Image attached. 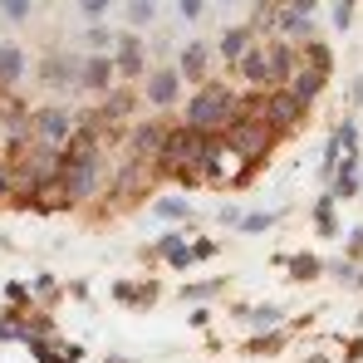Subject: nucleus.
<instances>
[{
	"instance_id": "obj_1",
	"label": "nucleus",
	"mask_w": 363,
	"mask_h": 363,
	"mask_svg": "<svg viewBox=\"0 0 363 363\" xmlns=\"http://www.w3.org/2000/svg\"><path fill=\"white\" fill-rule=\"evenodd\" d=\"M241 108H245V94L231 79H206L196 94H186L182 123H191L201 133H221V128H231V123L241 118Z\"/></svg>"
},
{
	"instance_id": "obj_2",
	"label": "nucleus",
	"mask_w": 363,
	"mask_h": 363,
	"mask_svg": "<svg viewBox=\"0 0 363 363\" xmlns=\"http://www.w3.org/2000/svg\"><path fill=\"white\" fill-rule=\"evenodd\" d=\"M245 113H260L265 123H275V128L290 138L295 128H304V123H309V113H314V108L304 104L300 94H290L285 84H275V89H250V94H245Z\"/></svg>"
},
{
	"instance_id": "obj_3",
	"label": "nucleus",
	"mask_w": 363,
	"mask_h": 363,
	"mask_svg": "<svg viewBox=\"0 0 363 363\" xmlns=\"http://www.w3.org/2000/svg\"><path fill=\"white\" fill-rule=\"evenodd\" d=\"M221 138L241 152L245 162L265 167V162L275 157V147H280V138H285V133H280L275 123H265L260 113H245V108H241V118L231 123V128H221Z\"/></svg>"
},
{
	"instance_id": "obj_4",
	"label": "nucleus",
	"mask_w": 363,
	"mask_h": 363,
	"mask_svg": "<svg viewBox=\"0 0 363 363\" xmlns=\"http://www.w3.org/2000/svg\"><path fill=\"white\" fill-rule=\"evenodd\" d=\"M79 133V113L64 108V104H45V108H30V138L45 143V147H69Z\"/></svg>"
},
{
	"instance_id": "obj_5",
	"label": "nucleus",
	"mask_w": 363,
	"mask_h": 363,
	"mask_svg": "<svg viewBox=\"0 0 363 363\" xmlns=\"http://www.w3.org/2000/svg\"><path fill=\"white\" fill-rule=\"evenodd\" d=\"M182 89H186V79H182L177 64H152L138 94H143V104H147L152 113H172L177 104H186V99H182Z\"/></svg>"
},
{
	"instance_id": "obj_6",
	"label": "nucleus",
	"mask_w": 363,
	"mask_h": 363,
	"mask_svg": "<svg viewBox=\"0 0 363 363\" xmlns=\"http://www.w3.org/2000/svg\"><path fill=\"white\" fill-rule=\"evenodd\" d=\"M118 84H123V74H118L113 50H84V55H79V94L104 99V94H113Z\"/></svg>"
},
{
	"instance_id": "obj_7",
	"label": "nucleus",
	"mask_w": 363,
	"mask_h": 363,
	"mask_svg": "<svg viewBox=\"0 0 363 363\" xmlns=\"http://www.w3.org/2000/svg\"><path fill=\"white\" fill-rule=\"evenodd\" d=\"M349 152H363V147H359V113L339 118V123H334V133L324 138V152H319V186H329L334 167H339V157H349Z\"/></svg>"
},
{
	"instance_id": "obj_8",
	"label": "nucleus",
	"mask_w": 363,
	"mask_h": 363,
	"mask_svg": "<svg viewBox=\"0 0 363 363\" xmlns=\"http://www.w3.org/2000/svg\"><path fill=\"white\" fill-rule=\"evenodd\" d=\"M40 89L45 94H79V55L45 50V60H40Z\"/></svg>"
},
{
	"instance_id": "obj_9",
	"label": "nucleus",
	"mask_w": 363,
	"mask_h": 363,
	"mask_svg": "<svg viewBox=\"0 0 363 363\" xmlns=\"http://www.w3.org/2000/svg\"><path fill=\"white\" fill-rule=\"evenodd\" d=\"M113 60H118V74H123V84H143L147 79V45H143V30H128L123 25L118 30V45H113Z\"/></svg>"
},
{
	"instance_id": "obj_10",
	"label": "nucleus",
	"mask_w": 363,
	"mask_h": 363,
	"mask_svg": "<svg viewBox=\"0 0 363 363\" xmlns=\"http://www.w3.org/2000/svg\"><path fill=\"white\" fill-rule=\"evenodd\" d=\"M182 69V79H186V89H201L206 79H211V64H216V45H206V40H186L177 50V60H172Z\"/></svg>"
},
{
	"instance_id": "obj_11",
	"label": "nucleus",
	"mask_w": 363,
	"mask_h": 363,
	"mask_svg": "<svg viewBox=\"0 0 363 363\" xmlns=\"http://www.w3.org/2000/svg\"><path fill=\"white\" fill-rule=\"evenodd\" d=\"M231 74L241 79L245 89H275V74H270V45H250L241 55V64H231Z\"/></svg>"
},
{
	"instance_id": "obj_12",
	"label": "nucleus",
	"mask_w": 363,
	"mask_h": 363,
	"mask_svg": "<svg viewBox=\"0 0 363 363\" xmlns=\"http://www.w3.org/2000/svg\"><path fill=\"white\" fill-rule=\"evenodd\" d=\"M319 191H334L339 201H359V196H363V152L339 157V167H334L329 186H319Z\"/></svg>"
},
{
	"instance_id": "obj_13",
	"label": "nucleus",
	"mask_w": 363,
	"mask_h": 363,
	"mask_svg": "<svg viewBox=\"0 0 363 363\" xmlns=\"http://www.w3.org/2000/svg\"><path fill=\"white\" fill-rule=\"evenodd\" d=\"M329 74H334V69H329V64L300 60V69H295V74H290V84H285V89H290V94H300L304 104H309V108H314V104H319V94H324V89H329Z\"/></svg>"
},
{
	"instance_id": "obj_14",
	"label": "nucleus",
	"mask_w": 363,
	"mask_h": 363,
	"mask_svg": "<svg viewBox=\"0 0 363 363\" xmlns=\"http://www.w3.org/2000/svg\"><path fill=\"white\" fill-rule=\"evenodd\" d=\"M270 265H275V270H285L295 285H309V280H319V275L329 270V265L319 260V250H295V255L275 250V255H270Z\"/></svg>"
},
{
	"instance_id": "obj_15",
	"label": "nucleus",
	"mask_w": 363,
	"mask_h": 363,
	"mask_svg": "<svg viewBox=\"0 0 363 363\" xmlns=\"http://www.w3.org/2000/svg\"><path fill=\"white\" fill-rule=\"evenodd\" d=\"M108 295H113L118 309H138V314H143V309H152V304L162 300V285H157V280H113Z\"/></svg>"
},
{
	"instance_id": "obj_16",
	"label": "nucleus",
	"mask_w": 363,
	"mask_h": 363,
	"mask_svg": "<svg viewBox=\"0 0 363 363\" xmlns=\"http://www.w3.org/2000/svg\"><path fill=\"white\" fill-rule=\"evenodd\" d=\"M25 349H30V359H35V363H79V359H84V344H69V339H60V334L30 339Z\"/></svg>"
},
{
	"instance_id": "obj_17",
	"label": "nucleus",
	"mask_w": 363,
	"mask_h": 363,
	"mask_svg": "<svg viewBox=\"0 0 363 363\" xmlns=\"http://www.w3.org/2000/svg\"><path fill=\"white\" fill-rule=\"evenodd\" d=\"M25 74H30V55H25V45H15V40H0V89H20L25 84Z\"/></svg>"
},
{
	"instance_id": "obj_18",
	"label": "nucleus",
	"mask_w": 363,
	"mask_h": 363,
	"mask_svg": "<svg viewBox=\"0 0 363 363\" xmlns=\"http://www.w3.org/2000/svg\"><path fill=\"white\" fill-rule=\"evenodd\" d=\"M309 226H314L319 241H339V236H344V226H339V196H334V191H319V201H314V211H309Z\"/></svg>"
},
{
	"instance_id": "obj_19",
	"label": "nucleus",
	"mask_w": 363,
	"mask_h": 363,
	"mask_svg": "<svg viewBox=\"0 0 363 363\" xmlns=\"http://www.w3.org/2000/svg\"><path fill=\"white\" fill-rule=\"evenodd\" d=\"M152 216L162 226H191L196 206H191V191H167V196H152Z\"/></svg>"
},
{
	"instance_id": "obj_20",
	"label": "nucleus",
	"mask_w": 363,
	"mask_h": 363,
	"mask_svg": "<svg viewBox=\"0 0 363 363\" xmlns=\"http://www.w3.org/2000/svg\"><path fill=\"white\" fill-rule=\"evenodd\" d=\"M290 334H295V329H285V324L260 329V334H245V339H241V354H245V359H275V354L290 344Z\"/></svg>"
},
{
	"instance_id": "obj_21",
	"label": "nucleus",
	"mask_w": 363,
	"mask_h": 363,
	"mask_svg": "<svg viewBox=\"0 0 363 363\" xmlns=\"http://www.w3.org/2000/svg\"><path fill=\"white\" fill-rule=\"evenodd\" d=\"M255 45V20H245V25H226L221 30V40H216V60L221 64H241V55Z\"/></svg>"
},
{
	"instance_id": "obj_22",
	"label": "nucleus",
	"mask_w": 363,
	"mask_h": 363,
	"mask_svg": "<svg viewBox=\"0 0 363 363\" xmlns=\"http://www.w3.org/2000/svg\"><path fill=\"white\" fill-rule=\"evenodd\" d=\"M216 255H221V241H216V236H191V241L167 260V270H191V265H206V260H216Z\"/></svg>"
},
{
	"instance_id": "obj_23",
	"label": "nucleus",
	"mask_w": 363,
	"mask_h": 363,
	"mask_svg": "<svg viewBox=\"0 0 363 363\" xmlns=\"http://www.w3.org/2000/svg\"><path fill=\"white\" fill-rule=\"evenodd\" d=\"M231 314L241 319V329H275V324H285L280 304H231Z\"/></svg>"
},
{
	"instance_id": "obj_24",
	"label": "nucleus",
	"mask_w": 363,
	"mask_h": 363,
	"mask_svg": "<svg viewBox=\"0 0 363 363\" xmlns=\"http://www.w3.org/2000/svg\"><path fill=\"white\" fill-rule=\"evenodd\" d=\"M285 221V211H275V206H265V211H241V221L231 226L236 236H265V231H275Z\"/></svg>"
},
{
	"instance_id": "obj_25",
	"label": "nucleus",
	"mask_w": 363,
	"mask_h": 363,
	"mask_svg": "<svg viewBox=\"0 0 363 363\" xmlns=\"http://www.w3.org/2000/svg\"><path fill=\"white\" fill-rule=\"evenodd\" d=\"M157 10H162V0H123V25L128 30H152Z\"/></svg>"
},
{
	"instance_id": "obj_26",
	"label": "nucleus",
	"mask_w": 363,
	"mask_h": 363,
	"mask_svg": "<svg viewBox=\"0 0 363 363\" xmlns=\"http://www.w3.org/2000/svg\"><path fill=\"white\" fill-rule=\"evenodd\" d=\"M221 290H226V275H211V280H191V285H182L177 295L186 304H206V300H216Z\"/></svg>"
},
{
	"instance_id": "obj_27",
	"label": "nucleus",
	"mask_w": 363,
	"mask_h": 363,
	"mask_svg": "<svg viewBox=\"0 0 363 363\" xmlns=\"http://www.w3.org/2000/svg\"><path fill=\"white\" fill-rule=\"evenodd\" d=\"M118 45V35L99 20V25H84V50H113Z\"/></svg>"
},
{
	"instance_id": "obj_28",
	"label": "nucleus",
	"mask_w": 363,
	"mask_h": 363,
	"mask_svg": "<svg viewBox=\"0 0 363 363\" xmlns=\"http://www.w3.org/2000/svg\"><path fill=\"white\" fill-rule=\"evenodd\" d=\"M30 285H35V300L45 304V309H50V304H60V300H64V285H60V280H55V275H35Z\"/></svg>"
},
{
	"instance_id": "obj_29",
	"label": "nucleus",
	"mask_w": 363,
	"mask_h": 363,
	"mask_svg": "<svg viewBox=\"0 0 363 363\" xmlns=\"http://www.w3.org/2000/svg\"><path fill=\"white\" fill-rule=\"evenodd\" d=\"M172 5H177V20H182V25H201V20H206V10H211L216 0H172Z\"/></svg>"
},
{
	"instance_id": "obj_30",
	"label": "nucleus",
	"mask_w": 363,
	"mask_h": 363,
	"mask_svg": "<svg viewBox=\"0 0 363 363\" xmlns=\"http://www.w3.org/2000/svg\"><path fill=\"white\" fill-rule=\"evenodd\" d=\"M35 15V0H0V20L5 25H25Z\"/></svg>"
},
{
	"instance_id": "obj_31",
	"label": "nucleus",
	"mask_w": 363,
	"mask_h": 363,
	"mask_svg": "<svg viewBox=\"0 0 363 363\" xmlns=\"http://www.w3.org/2000/svg\"><path fill=\"white\" fill-rule=\"evenodd\" d=\"M74 5H79L84 25H99V20H108V15H113V0H74Z\"/></svg>"
},
{
	"instance_id": "obj_32",
	"label": "nucleus",
	"mask_w": 363,
	"mask_h": 363,
	"mask_svg": "<svg viewBox=\"0 0 363 363\" xmlns=\"http://www.w3.org/2000/svg\"><path fill=\"white\" fill-rule=\"evenodd\" d=\"M349 108L363 118V74H354V84H349Z\"/></svg>"
},
{
	"instance_id": "obj_33",
	"label": "nucleus",
	"mask_w": 363,
	"mask_h": 363,
	"mask_svg": "<svg viewBox=\"0 0 363 363\" xmlns=\"http://www.w3.org/2000/svg\"><path fill=\"white\" fill-rule=\"evenodd\" d=\"M186 324H191V329H211V309H206V304H196V309L186 314Z\"/></svg>"
},
{
	"instance_id": "obj_34",
	"label": "nucleus",
	"mask_w": 363,
	"mask_h": 363,
	"mask_svg": "<svg viewBox=\"0 0 363 363\" xmlns=\"http://www.w3.org/2000/svg\"><path fill=\"white\" fill-rule=\"evenodd\" d=\"M344 359H349V363H359V359H363V334L344 339Z\"/></svg>"
},
{
	"instance_id": "obj_35",
	"label": "nucleus",
	"mask_w": 363,
	"mask_h": 363,
	"mask_svg": "<svg viewBox=\"0 0 363 363\" xmlns=\"http://www.w3.org/2000/svg\"><path fill=\"white\" fill-rule=\"evenodd\" d=\"M64 295H69V300H89V280H69Z\"/></svg>"
},
{
	"instance_id": "obj_36",
	"label": "nucleus",
	"mask_w": 363,
	"mask_h": 363,
	"mask_svg": "<svg viewBox=\"0 0 363 363\" xmlns=\"http://www.w3.org/2000/svg\"><path fill=\"white\" fill-rule=\"evenodd\" d=\"M354 290H359V295H363V260H359V280H354Z\"/></svg>"
},
{
	"instance_id": "obj_37",
	"label": "nucleus",
	"mask_w": 363,
	"mask_h": 363,
	"mask_svg": "<svg viewBox=\"0 0 363 363\" xmlns=\"http://www.w3.org/2000/svg\"><path fill=\"white\" fill-rule=\"evenodd\" d=\"M216 5H221V10H236V5H241V0H216Z\"/></svg>"
},
{
	"instance_id": "obj_38",
	"label": "nucleus",
	"mask_w": 363,
	"mask_h": 363,
	"mask_svg": "<svg viewBox=\"0 0 363 363\" xmlns=\"http://www.w3.org/2000/svg\"><path fill=\"white\" fill-rule=\"evenodd\" d=\"M104 363H133V359H123V354H108V359H104Z\"/></svg>"
},
{
	"instance_id": "obj_39",
	"label": "nucleus",
	"mask_w": 363,
	"mask_h": 363,
	"mask_svg": "<svg viewBox=\"0 0 363 363\" xmlns=\"http://www.w3.org/2000/svg\"><path fill=\"white\" fill-rule=\"evenodd\" d=\"M300 363H329V359H324V354H319V359H300Z\"/></svg>"
},
{
	"instance_id": "obj_40",
	"label": "nucleus",
	"mask_w": 363,
	"mask_h": 363,
	"mask_svg": "<svg viewBox=\"0 0 363 363\" xmlns=\"http://www.w3.org/2000/svg\"><path fill=\"white\" fill-rule=\"evenodd\" d=\"M354 329H363V309H359V319H354Z\"/></svg>"
}]
</instances>
